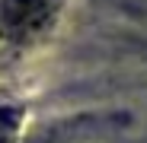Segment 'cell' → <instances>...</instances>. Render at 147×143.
I'll return each mask as SVG.
<instances>
[{"label":"cell","mask_w":147,"mask_h":143,"mask_svg":"<svg viewBox=\"0 0 147 143\" xmlns=\"http://www.w3.org/2000/svg\"><path fill=\"white\" fill-rule=\"evenodd\" d=\"M61 0H0V32L22 45L38 38L58 16Z\"/></svg>","instance_id":"obj_1"},{"label":"cell","mask_w":147,"mask_h":143,"mask_svg":"<svg viewBox=\"0 0 147 143\" xmlns=\"http://www.w3.org/2000/svg\"><path fill=\"white\" fill-rule=\"evenodd\" d=\"M16 124H19V111L10 108V105H0V143H10L13 140Z\"/></svg>","instance_id":"obj_2"}]
</instances>
